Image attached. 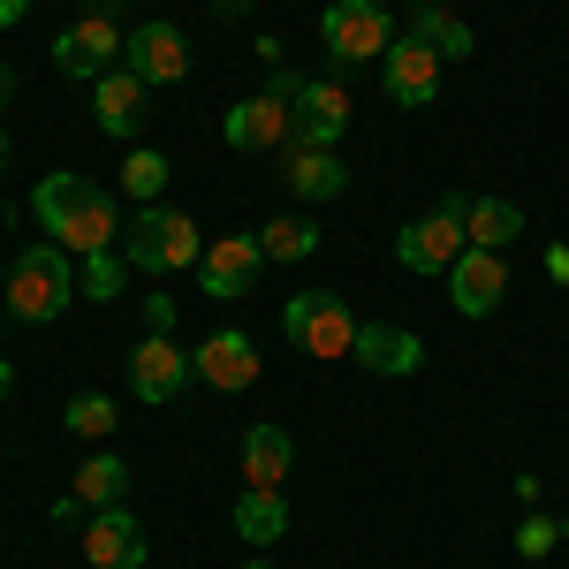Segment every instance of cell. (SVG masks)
Returning a JSON list of instances; mask_svg holds the SVG:
<instances>
[{
  "label": "cell",
  "mask_w": 569,
  "mask_h": 569,
  "mask_svg": "<svg viewBox=\"0 0 569 569\" xmlns=\"http://www.w3.org/2000/svg\"><path fill=\"white\" fill-rule=\"evenodd\" d=\"M31 213H39L46 243H61V251H114L122 243V213H114V198L99 190L91 176H39V190H31Z\"/></svg>",
  "instance_id": "cell-1"
},
{
  "label": "cell",
  "mask_w": 569,
  "mask_h": 569,
  "mask_svg": "<svg viewBox=\"0 0 569 569\" xmlns=\"http://www.w3.org/2000/svg\"><path fill=\"white\" fill-rule=\"evenodd\" d=\"M122 266L130 273H182V266L206 259V236H198V220L176 213V206H137L130 220H122Z\"/></svg>",
  "instance_id": "cell-2"
},
{
  "label": "cell",
  "mask_w": 569,
  "mask_h": 569,
  "mask_svg": "<svg viewBox=\"0 0 569 569\" xmlns=\"http://www.w3.org/2000/svg\"><path fill=\"white\" fill-rule=\"evenodd\" d=\"M77 297V251H61V243H31L23 259L8 266V297L0 311L8 319H23V327H46V319H61Z\"/></svg>",
  "instance_id": "cell-3"
},
{
  "label": "cell",
  "mask_w": 569,
  "mask_h": 569,
  "mask_svg": "<svg viewBox=\"0 0 569 569\" xmlns=\"http://www.w3.org/2000/svg\"><path fill=\"white\" fill-rule=\"evenodd\" d=\"M463 213H471V198L448 190L433 213H418L410 228H395V259L410 266V273H448V266L463 259Z\"/></svg>",
  "instance_id": "cell-4"
},
{
  "label": "cell",
  "mask_w": 569,
  "mask_h": 569,
  "mask_svg": "<svg viewBox=\"0 0 569 569\" xmlns=\"http://www.w3.org/2000/svg\"><path fill=\"white\" fill-rule=\"evenodd\" d=\"M281 335H289L305 357H350L357 350L350 305H342V297H327V289H297V297L281 305Z\"/></svg>",
  "instance_id": "cell-5"
},
{
  "label": "cell",
  "mask_w": 569,
  "mask_h": 569,
  "mask_svg": "<svg viewBox=\"0 0 569 569\" xmlns=\"http://www.w3.org/2000/svg\"><path fill=\"white\" fill-rule=\"evenodd\" d=\"M319 46H327L342 69H357V61H380V53L395 46L388 8H380V0H327V8H319Z\"/></svg>",
  "instance_id": "cell-6"
},
{
  "label": "cell",
  "mask_w": 569,
  "mask_h": 569,
  "mask_svg": "<svg viewBox=\"0 0 569 569\" xmlns=\"http://www.w3.org/2000/svg\"><path fill=\"white\" fill-rule=\"evenodd\" d=\"M122 39H130V31H122V16L84 8V16L53 39V69H61V77H77V84H99V77L122 61Z\"/></svg>",
  "instance_id": "cell-7"
},
{
  "label": "cell",
  "mask_w": 569,
  "mask_h": 569,
  "mask_svg": "<svg viewBox=\"0 0 569 569\" xmlns=\"http://www.w3.org/2000/svg\"><path fill=\"white\" fill-rule=\"evenodd\" d=\"M342 130H350V91L327 77H305L289 99V152H335Z\"/></svg>",
  "instance_id": "cell-8"
},
{
  "label": "cell",
  "mask_w": 569,
  "mask_h": 569,
  "mask_svg": "<svg viewBox=\"0 0 569 569\" xmlns=\"http://www.w3.org/2000/svg\"><path fill=\"white\" fill-rule=\"evenodd\" d=\"M259 273H266L259 228H236V236L206 243V259H198V289H206V297H243V289H259Z\"/></svg>",
  "instance_id": "cell-9"
},
{
  "label": "cell",
  "mask_w": 569,
  "mask_h": 569,
  "mask_svg": "<svg viewBox=\"0 0 569 569\" xmlns=\"http://www.w3.org/2000/svg\"><path fill=\"white\" fill-rule=\"evenodd\" d=\"M198 372H190V350H182L176 335H144L130 350V395L137 402H176Z\"/></svg>",
  "instance_id": "cell-10"
},
{
  "label": "cell",
  "mask_w": 569,
  "mask_h": 569,
  "mask_svg": "<svg viewBox=\"0 0 569 569\" xmlns=\"http://www.w3.org/2000/svg\"><path fill=\"white\" fill-rule=\"evenodd\" d=\"M122 69L130 77H144V84H182L190 77V39H182L176 23H137L130 39H122Z\"/></svg>",
  "instance_id": "cell-11"
},
{
  "label": "cell",
  "mask_w": 569,
  "mask_h": 569,
  "mask_svg": "<svg viewBox=\"0 0 569 569\" xmlns=\"http://www.w3.org/2000/svg\"><path fill=\"white\" fill-rule=\"evenodd\" d=\"M501 297H509V259L463 243V259L448 266V305L463 311V319H486V311H501Z\"/></svg>",
  "instance_id": "cell-12"
},
{
  "label": "cell",
  "mask_w": 569,
  "mask_h": 569,
  "mask_svg": "<svg viewBox=\"0 0 569 569\" xmlns=\"http://www.w3.org/2000/svg\"><path fill=\"white\" fill-rule=\"evenodd\" d=\"M190 372H198L206 388H220V395H243L251 380H259V342H251L243 327H220V335H206V342L190 350Z\"/></svg>",
  "instance_id": "cell-13"
},
{
  "label": "cell",
  "mask_w": 569,
  "mask_h": 569,
  "mask_svg": "<svg viewBox=\"0 0 569 569\" xmlns=\"http://www.w3.org/2000/svg\"><path fill=\"white\" fill-rule=\"evenodd\" d=\"M84 562L91 569H144V525H137L122 501L84 517Z\"/></svg>",
  "instance_id": "cell-14"
},
{
  "label": "cell",
  "mask_w": 569,
  "mask_h": 569,
  "mask_svg": "<svg viewBox=\"0 0 569 569\" xmlns=\"http://www.w3.org/2000/svg\"><path fill=\"white\" fill-rule=\"evenodd\" d=\"M380 69H388V99L395 107H433L440 99V53L426 39H395L380 53Z\"/></svg>",
  "instance_id": "cell-15"
},
{
  "label": "cell",
  "mask_w": 569,
  "mask_h": 569,
  "mask_svg": "<svg viewBox=\"0 0 569 569\" xmlns=\"http://www.w3.org/2000/svg\"><path fill=\"white\" fill-rule=\"evenodd\" d=\"M350 357L372 372V380H410V372L426 365V342H418L410 327H388V319H380V327H357V350Z\"/></svg>",
  "instance_id": "cell-16"
},
{
  "label": "cell",
  "mask_w": 569,
  "mask_h": 569,
  "mask_svg": "<svg viewBox=\"0 0 569 569\" xmlns=\"http://www.w3.org/2000/svg\"><path fill=\"white\" fill-rule=\"evenodd\" d=\"M144 91H152L144 77L107 69V77L91 84V122H99L107 137H137V130H144V114H152V107H144Z\"/></svg>",
  "instance_id": "cell-17"
},
{
  "label": "cell",
  "mask_w": 569,
  "mask_h": 569,
  "mask_svg": "<svg viewBox=\"0 0 569 569\" xmlns=\"http://www.w3.org/2000/svg\"><path fill=\"white\" fill-rule=\"evenodd\" d=\"M220 130H228V144H236V152H273V144H289V99H273V91L236 99Z\"/></svg>",
  "instance_id": "cell-18"
},
{
  "label": "cell",
  "mask_w": 569,
  "mask_h": 569,
  "mask_svg": "<svg viewBox=\"0 0 569 569\" xmlns=\"http://www.w3.org/2000/svg\"><path fill=\"white\" fill-rule=\"evenodd\" d=\"M289 463H297V440H289V426L259 418V426L243 433V486H281V479H289Z\"/></svg>",
  "instance_id": "cell-19"
},
{
  "label": "cell",
  "mask_w": 569,
  "mask_h": 569,
  "mask_svg": "<svg viewBox=\"0 0 569 569\" xmlns=\"http://www.w3.org/2000/svg\"><path fill=\"white\" fill-rule=\"evenodd\" d=\"M410 39H426L440 61H463V53H479L471 23H463V16H456L448 0H418V8H410Z\"/></svg>",
  "instance_id": "cell-20"
},
{
  "label": "cell",
  "mask_w": 569,
  "mask_h": 569,
  "mask_svg": "<svg viewBox=\"0 0 569 569\" xmlns=\"http://www.w3.org/2000/svg\"><path fill=\"white\" fill-rule=\"evenodd\" d=\"M525 236V206L517 198H471V213H463V243H479V251H509Z\"/></svg>",
  "instance_id": "cell-21"
},
{
  "label": "cell",
  "mask_w": 569,
  "mask_h": 569,
  "mask_svg": "<svg viewBox=\"0 0 569 569\" xmlns=\"http://www.w3.org/2000/svg\"><path fill=\"white\" fill-rule=\"evenodd\" d=\"M281 531H289V501H281V486H243V493H236V539L273 547Z\"/></svg>",
  "instance_id": "cell-22"
},
{
  "label": "cell",
  "mask_w": 569,
  "mask_h": 569,
  "mask_svg": "<svg viewBox=\"0 0 569 569\" xmlns=\"http://www.w3.org/2000/svg\"><path fill=\"white\" fill-rule=\"evenodd\" d=\"M281 176H289V190H297L305 206H327V198H342V190H350V168H342L335 152H289V168H281Z\"/></svg>",
  "instance_id": "cell-23"
},
{
  "label": "cell",
  "mask_w": 569,
  "mask_h": 569,
  "mask_svg": "<svg viewBox=\"0 0 569 569\" xmlns=\"http://www.w3.org/2000/svg\"><path fill=\"white\" fill-rule=\"evenodd\" d=\"M259 243H266V266H305L311 251H319V228H311L305 213H281V220L259 228Z\"/></svg>",
  "instance_id": "cell-24"
},
{
  "label": "cell",
  "mask_w": 569,
  "mask_h": 569,
  "mask_svg": "<svg viewBox=\"0 0 569 569\" xmlns=\"http://www.w3.org/2000/svg\"><path fill=\"white\" fill-rule=\"evenodd\" d=\"M122 493H130V463H122V456H91L84 471H77V501H84V517H91V509H114Z\"/></svg>",
  "instance_id": "cell-25"
},
{
  "label": "cell",
  "mask_w": 569,
  "mask_h": 569,
  "mask_svg": "<svg viewBox=\"0 0 569 569\" xmlns=\"http://www.w3.org/2000/svg\"><path fill=\"white\" fill-rule=\"evenodd\" d=\"M122 281H130L122 251H84V266H77V289H84L91 305H114V297H122Z\"/></svg>",
  "instance_id": "cell-26"
},
{
  "label": "cell",
  "mask_w": 569,
  "mask_h": 569,
  "mask_svg": "<svg viewBox=\"0 0 569 569\" xmlns=\"http://www.w3.org/2000/svg\"><path fill=\"white\" fill-rule=\"evenodd\" d=\"M122 190H130L137 206H160V190H168V160H160L152 144H137L130 160H122Z\"/></svg>",
  "instance_id": "cell-27"
},
{
  "label": "cell",
  "mask_w": 569,
  "mask_h": 569,
  "mask_svg": "<svg viewBox=\"0 0 569 569\" xmlns=\"http://www.w3.org/2000/svg\"><path fill=\"white\" fill-rule=\"evenodd\" d=\"M114 418H122V410H114L107 395H77V402L61 410V426H69L77 440H107V433H114Z\"/></svg>",
  "instance_id": "cell-28"
},
{
  "label": "cell",
  "mask_w": 569,
  "mask_h": 569,
  "mask_svg": "<svg viewBox=\"0 0 569 569\" xmlns=\"http://www.w3.org/2000/svg\"><path fill=\"white\" fill-rule=\"evenodd\" d=\"M555 539H562L555 517H525V525H517V555H525V562H547V555H555Z\"/></svg>",
  "instance_id": "cell-29"
},
{
  "label": "cell",
  "mask_w": 569,
  "mask_h": 569,
  "mask_svg": "<svg viewBox=\"0 0 569 569\" xmlns=\"http://www.w3.org/2000/svg\"><path fill=\"white\" fill-rule=\"evenodd\" d=\"M144 327L152 335H176V297H144Z\"/></svg>",
  "instance_id": "cell-30"
},
{
  "label": "cell",
  "mask_w": 569,
  "mask_h": 569,
  "mask_svg": "<svg viewBox=\"0 0 569 569\" xmlns=\"http://www.w3.org/2000/svg\"><path fill=\"white\" fill-rule=\"evenodd\" d=\"M23 16H31V0H0V31H8V23H23Z\"/></svg>",
  "instance_id": "cell-31"
},
{
  "label": "cell",
  "mask_w": 569,
  "mask_h": 569,
  "mask_svg": "<svg viewBox=\"0 0 569 569\" xmlns=\"http://www.w3.org/2000/svg\"><path fill=\"white\" fill-rule=\"evenodd\" d=\"M8 99H16V69L0 61V107H8Z\"/></svg>",
  "instance_id": "cell-32"
},
{
  "label": "cell",
  "mask_w": 569,
  "mask_h": 569,
  "mask_svg": "<svg viewBox=\"0 0 569 569\" xmlns=\"http://www.w3.org/2000/svg\"><path fill=\"white\" fill-rule=\"evenodd\" d=\"M8 380H16V372H8V357H0V395H8Z\"/></svg>",
  "instance_id": "cell-33"
},
{
  "label": "cell",
  "mask_w": 569,
  "mask_h": 569,
  "mask_svg": "<svg viewBox=\"0 0 569 569\" xmlns=\"http://www.w3.org/2000/svg\"><path fill=\"white\" fill-rule=\"evenodd\" d=\"M0 297H8V266H0Z\"/></svg>",
  "instance_id": "cell-34"
},
{
  "label": "cell",
  "mask_w": 569,
  "mask_h": 569,
  "mask_svg": "<svg viewBox=\"0 0 569 569\" xmlns=\"http://www.w3.org/2000/svg\"><path fill=\"white\" fill-rule=\"evenodd\" d=\"M243 569H273V562H243Z\"/></svg>",
  "instance_id": "cell-35"
},
{
  "label": "cell",
  "mask_w": 569,
  "mask_h": 569,
  "mask_svg": "<svg viewBox=\"0 0 569 569\" xmlns=\"http://www.w3.org/2000/svg\"><path fill=\"white\" fill-rule=\"evenodd\" d=\"M562 531H569V517H562Z\"/></svg>",
  "instance_id": "cell-36"
}]
</instances>
